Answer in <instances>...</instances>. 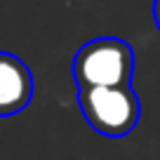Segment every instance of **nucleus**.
<instances>
[{
  "instance_id": "4",
  "label": "nucleus",
  "mask_w": 160,
  "mask_h": 160,
  "mask_svg": "<svg viewBox=\"0 0 160 160\" xmlns=\"http://www.w3.org/2000/svg\"><path fill=\"white\" fill-rule=\"evenodd\" d=\"M153 17H155V24H158V28H160V0L153 2Z\"/></svg>"
},
{
  "instance_id": "2",
  "label": "nucleus",
  "mask_w": 160,
  "mask_h": 160,
  "mask_svg": "<svg viewBox=\"0 0 160 160\" xmlns=\"http://www.w3.org/2000/svg\"><path fill=\"white\" fill-rule=\"evenodd\" d=\"M78 104L85 120L108 139L127 137L137 127L141 115L139 97L132 90V85L80 90Z\"/></svg>"
},
{
  "instance_id": "1",
  "label": "nucleus",
  "mask_w": 160,
  "mask_h": 160,
  "mask_svg": "<svg viewBox=\"0 0 160 160\" xmlns=\"http://www.w3.org/2000/svg\"><path fill=\"white\" fill-rule=\"evenodd\" d=\"M134 73V50L120 38H97L78 50L73 78L78 90L130 85Z\"/></svg>"
},
{
  "instance_id": "3",
  "label": "nucleus",
  "mask_w": 160,
  "mask_h": 160,
  "mask_svg": "<svg viewBox=\"0 0 160 160\" xmlns=\"http://www.w3.org/2000/svg\"><path fill=\"white\" fill-rule=\"evenodd\" d=\"M33 99L31 68L10 52H0V118L24 111Z\"/></svg>"
}]
</instances>
